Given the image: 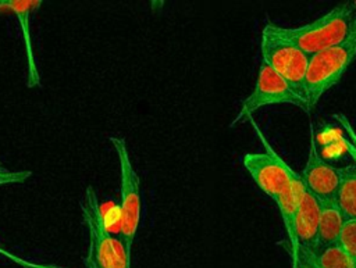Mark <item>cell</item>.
I'll use <instances>...</instances> for the list:
<instances>
[{
	"label": "cell",
	"instance_id": "6da1fadb",
	"mask_svg": "<svg viewBox=\"0 0 356 268\" xmlns=\"http://www.w3.org/2000/svg\"><path fill=\"white\" fill-rule=\"evenodd\" d=\"M353 17L350 1H345L302 26L288 28L273 21H267L266 25L278 36L296 44L306 54L313 56L342 44L348 39Z\"/></svg>",
	"mask_w": 356,
	"mask_h": 268
},
{
	"label": "cell",
	"instance_id": "7a4b0ae2",
	"mask_svg": "<svg viewBox=\"0 0 356 268\" xmlns=\"http://www.w3.org/2000/svg\"><path fill=\"white\" fill-rule=\"evenodd\" d=\"M81 212L89 233L88 268H131V257L122 242L110 233L92 186H88L82 196Z\"/></svg>",
	"mask_w": 356,
	"mask_h": 268
},
{
	"label": "cell",
	"instance_id": "3957f363",
	"mask_svg": "<svg viewBox=\"0 0 356 268\" xmlns=\"http://www.w3.org/2000/svg\"><path fill=\"white\" fill-rule=\"evenodd\" d=\"M114 151L120 164L121 178V204H120V236L127 254L131 257V249L139 228L142 212V196H140V179L132 165L127 140L124 137H110Z\"/></svg>",
	"mask_w": 356,
	"mask_h": 268
},
{
	"label": "cell",
	"instance_id": "277c9868",
	"mask_svg": "<svg viewBox=\"0 0 356 268\" xmlns=\"http://www.w3.org/2000/svg\"><path fill=\"white\" fill-rule=\"evenodd\" d=\"M356 58V46L349 40L309 57L305 76V94L309 108L316 107L321 96L335 86Z\"/></svg>",
	"mask_w": 356,
	"mask_h": 268
},
{
	"label": "cell",
	"instance_id": "5b68a950",
	"mask_svg": "<svg viewBox=\"0 0 356 268\" xmlns=\"http://www.w3.org/2000/svg\"><path fill=\"white\" fill-rule=\"evenodd\" d=\"M261 60L267 62L300 97L305 94V76L309 65V54L292 42L278 36L267 25L261 31L260 39Z\"/></svg>",
	"mask_w": 356,
	"mask_h": 268
},
{
	"label": "cell",
	"instance_id": "8992f818",
	"mask_svg": "<svg viewBox=\"0 0 356 268\" xmlns=\"http://www.w3.org/2000/svg\"><path fill=\"white\" fill-rule=\"evenodd\" d=\"M252 121V119H250ZM259 139L261 140L263 146L266 147L264 153H246L242 157V165L252 176L253 182L257 187L267 194L273 201H275L280 196H282L289 186L292 185L293 179L296 178L298 172H295L270 146L266 140L264 135L259 129V126L252 121Z\"/></svg>",
	"mask_w": 356,
	"mask_h": 268
},
{
	"label": "cell",
	"instance_id": "52a82bcc",
	"mask_svg": "<svg viewBox=\"0 0 356 268\" xmlns=\"http://www.w3.org/2000/svg\"><path fill=\"white\" fill-rule=\"evenodd\" d=\"M273 104H289L300 108L305 112H310L306 99L298 96L286 85V82L267 62L261 60L254 87L252 93L242 101L241 110L231 122V126H235L238 122L250 118L256 110Z\"/></svg>",
	"mask_w": 356,
	"mask_h": 268
},
{
	"label": "cell",
	"instance_id": "ba28073f",
	"mask_svg": "<svg viewBox=\"0 0 356 268\" xmlns=\"http://www.w3.org/2000/svg\"><path fill=\"white\" fill-rule=\"evenodd\" d=\"M300 178L305 189L310 192L318 201L335 200L339 186V168L328 164L318 154L312 124L309 137V156Z\"/></svg>",
	"mask_w": 356,
	"mask_h": 268
},
{
	"label": "cell",
	"instance_id": "9c48e42d",
	"mask_svg": "<svg viewBox=\"0 0 356 268\" xmlns=\"http://www.w3.org/2000/svg\"><path fill=\"white\" fill-rule=\"evenodd\" d=\"M318 222H320V201L307 190H305L295 221V249H306L313 254L318 249Z\"/></svg>",
	"mask_w": 356,
	"mask_h": 268
},
{
	"label": "cell",
	"instance_id": "30bf717a",
	"mask_svg": "<svg viewBox=\"0 0 356 268\" xmlns=\"http://www.w3.org/2000/svg\"><path fill=\"white\" fill-rule=\"evenodd\" d=\"M40 1H24V0H8L4 1L7 7H10L19 22V28L24 37V46H25V56H26V67H28V86L35 87L40 83V76L38 71V65L35 61L33 54V46H32V37H31V29H29V18H31V8L36 6Z\"/></svg>",
	"mask_w": 356,
	"mask_h": 268
},
{
	"label": "cell",
	"instance_id": "8fae6325",
	"mask_svg": "<svg viewBox=\"0 0 356 268\" xmlns=\"http://www.w3.org/2000/svg\"><path fill=\"white\" fill-rule=\"evenodd\" d=\"M305 190L306 189L302 182L300 174H298L289 189L274 201L284 222L286 239L289 243V253H292L295 249V221Z\"/></svg>",
	"mask_w": 356,
	"mask_h": 268
},
{
	"label": "cell",
	"instance_id": "7c38bea8",
	"mask_svg": "<svg viewBox=\"0 0 356 268\" xmlns=\"http://www.w3.org/2000/svg\"><path fill=\"white\" fill-rule=\"evenodd\" d=\"M346 217L338 206L337 200L320 201V222H318V247L337 243Z\"/></svg>",
	"mask_w": 356,
	"mask_h": 268
},
{
	"label": "cell",
	"instance_id": "4fadbf2b",
	"mask_svg": "<svg viewBox=\"0 0 356 268\" xmlns=\"http://www.w3.org/2000/svg\"><path fill=\"white\" fill-rule=\"evenodd\" d=\"M335 200L346 219H356V162L339 168V186Z\"/></svg>",
	"mask_w": 356,
	"mask_h": 268
},
{
	"label": "cell",
	"instance_id": "5bb4252c",
	"mask_svg": "<svg viewBox=\"0 0 356 268\" xmlns=\"http://www.w3.org/2000/svg\"><path fill=\"white\" fill-rule=\"evenodd\" d=\"M314 258L318 268H356V262L346 254L338 242L318 247L314 253Z\"/></svg>",
	"mask_w": 356,
	"mask_h": 268
},
{
	"label": "cell",
	"instance_id": "9a60e30c",
	"mask_svg": "<svg viewBox=\"0 0 356 268\" xmlns=\"http://www.w3.org/2000/svg\"><path fill=\"white\" fill-rule=\"evenodd\" d=\"M341 247L356 262V219H346L338 239Z\"/></svg>",
	"mask_w": 356,
	"mask_h": 268
},
{
	"label": "cell",
	"instance_id": "2e32d148",
	"mask_svg": "<svg viewBox=\"0 0 356 268\" xmlns=\"http://www.w3.org/2000/svg\"><path fill=\"white\" fill-rule=\"evenodd\" d=\"M32 176V172L28 169H18L11 171L7 168H3L0 165V186L3 185H13V183H24Z\"/></svg>",
	"mask_w": 356,
	"mask_h": 268
},
{
	"label": "cell",
	"instance_id": "e0dca14e",
	"mask_svg": "<svg viewBox=\"0 0 356 268\" xmlns=\"http://www.w3.org/2000/svg\"><path fill=\"white\" fill-rule=\"evenodd\" d=\"M292 268H318L314 254L306 249L298 247L296 251L291 256Z\"/></svg>",
	"mask_w": 356,
	"mask_h": 268
},
{
	"label": "cell",
	"instance_id": "ac0fdd59",
	"mask_svg": "<svg viewBox=\"0 0 356 268\" xmlns=\"http://www.w3.org/2000/svg\"><path fill=\"white\" fill-rule=\"evenodd\" d=\"M0 254H1V256H4V257H7L8 260H11L13 262L18 264V265H19V267H22V268H64V267H60V265H57V264L32 262V261H28V260L21 258V257H17V256H14V254H11V253H8V251L3 250V249H0Z\"/></svg>",
	"mask_w": 356,
	"mask_h": 268
},
{
	"label": "cell",
	"instance_id": "d6986e66",
	"mask_svg": "<svg viewBox=\"0 0 356 268\" xmlns=\"http://www.w3.org/2000/svg\"><path fill=\"white\" fill-rule=\"evenodd\" d=\"M350 43H353L356 46V17H353V21H352V25H350V31H349V35H348V39Z\"/></svg>",
	"mask_w": 356,
	"mask_h": 268
},
{
	"label": "cell",
	"instance_id": "ffe728a7",
	"mask_svg": "<svg viewBox=\"0 0 356 268\" xmlns=\"http://www.w3.org/2000/svg\"><path fill=\"white\" fill-rule=\"evenodd\" d=\"M352 4V8H353V12H356V1H350Z\"/></svg>",
	"mask_w": 356,
	"mask_h": 268
}]
</instances>
